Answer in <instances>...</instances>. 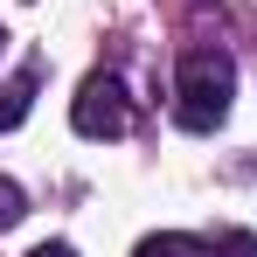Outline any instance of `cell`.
<instances>
[{
    "instance_id": "obj_8",
    "label": "cell",
    "mask_w": 257,
    "mask_h": 257,
    "mask_svg": "<svg viewBox=\"0 0 257 257\" xmlns=\"http://www.w3.org/2000/svg\"><path fill=\"white\" fill-rule=\"evenodd\" d=\"M0 56H7V35H0Z\"/></svg>"
},
{
    "instance_id": "obj_6",
    "label": "cell",
    "mask_w": 257,
    "mask_h": 257,
    "mask_svg": "<svg viewBox=\"0 0 257 257\" xmlns=\"http://www.w3.org/2000/svg\"><path fill=\"white\" fill-rule=\"evenodd\" d=\"M21 215H28V195H21V188H14V181L0 174V229H14Z\"/></svg>"
},
{
    "instance_id": "obj_2",
    "label": "cell",
    "mask_w": 257,
    "mask_h": 257,
    "mask_svg": "<svg viewBox=\"0 0 257 257\" xmlns=\"http://www.w3.org/2000/svg\"><path fill=\"white\" fill-rule=\"evenodd\" d=\"M70 125L84 132V139H118V132L132 125V97H125V84H118L111 70H90L84 84H77Z\"/></svg>"
},
{
    "instance_id": "obj_1",
    "label": "cell",
    "mask_w": 257,
    "mask_h": 257,
    "mask_svg": "<svg viewBox=\"0 0 257 257\" xmlns=\"http://www.w3.org/2000/svg\"><path fill=\"white\" fill-rule=\"evenodd\" d=\"M229 97H236L229 49H188L181 56V84H174V118L188 132H215L229 118Z\"/></svg>"
},
{
    "instance_id": "obj_7",
    "label": "cell",
    "mask_w": 257,
    "mask_h": 257,
    "mask_svg": "<svg viewBox=\"0 0 257 257\" xmlns=\"http://www.w3.org/2000/svg\"><path fill=\"white\" fill-rule=\"evenodd\" d=\"M28 257H77V250H70V243H35Z\"/></svg>"
},
{
    "instance_id": "obj_3",
    "label": "cell",
    "mask_w": 257,
    "mask_h": 257,
    "mask_svg": "<svg viewBox=\"0 0 257 257\" xmlns=\"http://www.w3.org/2000/svg\"><path fill=\"white\" fill-rule=\"evenodd\" d=\"M28 104H35V77H7L0 84V132H14L28 118Z\"/></svg>"
},
{
    "instance_id": "obj_4",
    "label": "cell",
    "mask_w": 257,
    "mask_h": 257,
    "mask_svg": "<svg viewBox=\"0 0 257 257\" xmlns=\"http://www.w3.org/2000/svg\"><path fill=\"white\" fill-rule=\"evenodd\" d=\"M202 257H257V236L250 229H215L209 243H202Z\"/></svg>"
},
{
    "instance_id": "obj_5",
    "label": "cell",
    "mask_w": 257,
    "mask_h": 257,
    "mask_svg": "<svg viewBox=\"0 0 257 257\" xmlns=\"http://www.w3.org/2000/svg\"><path fill=\"white\" fill-rule=\"evenodd\" d=\"M132 257H202V243H195V236H174V229H167V236H146Z\"/></svg>"
}]
</instances>
